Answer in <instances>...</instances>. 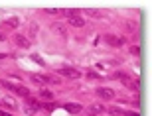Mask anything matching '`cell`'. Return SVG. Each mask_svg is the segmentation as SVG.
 Returning <instances> with one entry per match:
<instances>
[{"mask_svg":"<svg viewBox=\"0 0 152 116\" xmlns=\"http://www.w3.org/2000/svg\"><path fill=\"white\" fill-rule=\"evenodd\" d=\"M0 85L4 88H8V91H12V93H16V94H20V96H30V91L26 87H20V85H14V83H10V81H0Z\"/></svg>","mask_w":152,"mask_h":116,"instance_id":"obj_1","label":"cell"},{"mask_svg":"<svg viewBox=\"0 0 152 116\" xmlns=\"http://www.w3.org/2000/svg\"><path fill=\"white\" fill-rule=\"evenodd\" d=\"M39 110V102L34 96H26V114H34Z\"/></svg>","mask_w":152,"mask_h":116,"instance_id":"obj_2","label":"cell"},{"mask_svg":"<svg viewBox=\"0 0 152 116\" xmlns=\"http://www.w3.org/2000/svg\"><path fill=\"white\" fill-rule=\"evenodd\" d=\"M12 39H14V44H16L18 47H24V49H28V47H30V39L26 38V36H22V33H14Z\"/></svg>","mask_w":152,"mask_h":116,"instance_id":"obj_3","label":"cell"},{"mask_svg":"<svg viewBox=\"0 0 152 116\" xmlns=\"http://www.w3.org/2000/svg\"><path fill=\"white\" fill-rule=\"evenodd\" d=\"M57 73L63 75V77H71V79L81 77V73H79L77 69H73V67H61V69H57Z\"/></svg>","mask_w":152,"mask_h":116,"instance_id":"obj_4","label":"cell"},{"mask_svg":"<svg viewBox=\"0 0 152 116\" xmlns=\"http://www.w3.org/2000/svg\"><path fill=\"white\" fill-rule=\"evenodd\" d=\"M103 38H105V41H107L109 45H117V47L124 45V41H126L124 38H117V36H111V33H107V36H103Z\"/></svg>","mask_w":152,"mask_h":116,"instance_id":"obj_5","label":"cell"},{"mask_svg":"<svg viewBox=\"0 0 152 116\" xmlns=\"http://www.w3.org/2000/svg\"><path fill=\"white\" fill-rule=\"evenodd\" d=\"M97 94H99L103 100H111L115 96L113 91H111V88H105V87H99V88H97Z\"/></svg>","mask_w":152,"mask_h":116,"instance_id":"obj_6","label":"cell"},{"mask_svg":"<svg viewBox=\"0 0 152 116\" xmlns=\"http://www.w3.org/2000/svg\"><path fill=\"white\" fill-rule=\"evenodd\" d=\"M63 108L67 112H71V114H79V112L83 110V106L77 104V102H67V104H63Z\"/></svg>","mask_w":152,"mask_h":116,"instance_id":"obj_7","label":"cell"},{"mask_svg":"<svg viewBox=\"0 0 152 116\" xmlns=\"http://www.w3.org/2000/svg\"><path fill=\"white\" fill-rule=\"evenodd\" d=\"M67 22L71 24V26H75V28H81V26H85V20L79 16V14H75V16H69Z\"/></svg>","mask_w":152,"mask_h":116,"instance_id":"obj_8","label":"cell"},{"mask_svg":"<svg viewBox=\"0 0 152 116\" xmlns=\"http://www.w3.org/2000/svg\"><path fill=\"white\" fill-rule=\"evenodd\" d=\"M105 112V108H103L101 104H91L89 108H87V114L89 116H99V114H103Z\"/></svg>","mask_w":152,"mask_h":116,"instance_id":"obj_9","label":"cell"},{"mask_svg":"<svg viewBox=\"0 0 152 116\" xmlns=\"http://www.w3.org/2000/svg\"><path fill=\"white\" fill-rule=\"evenodd\" d=\"M51 30H53V32H56L59 38H65V36H67V30H65V26H61L59 22L53 24V26H51Z\"/></svg>","mask_w":152,"mask_h":116,"instance_id":"obj_10","label":"cell"},{"mask_svg":"<svg viewBox=\"0 0 152 116\" xmlns=\"http://www.w3.org/2000/svg\"><path fill=\"white\" fill-rule=\"evenodd\" d=\"M32 83H36V85H48V77L45 75H32Z\"/></svg>","mask_w":152,"mask_h":116,"instance_id":"obj_11","label":"cell"},{"mask_svg":"<svg viewBox=\"0 0 152 116\" xmlns=\"http://www.w3.org/2000/svg\"><path fill=\"white\" fill-rule=\"evenodd\" d=\"M115 79H121V81H123V85H129L130 83V77L126 75V73H123V71H117V73H115Z\"/></svg>","mask_w":152,"mask_h":116,"instance_id":"obj_12","label":"cell"},{"mask_svg":"<svg viewBox=\"0 0 152 116\" xmlns=\"http://www.w3.org/2000/svg\"><path fill=\"white\" fill-rule=\"evenodd\" d=\"M85 14H87V16H93V18H103L105 16L101 10H85Z\"/></svg>","mask_w":152,"mask_h":116,"instance_id":"obj_13","label":"cell"},{"mask_svg":"<svg viewBox=\"0 0 152 116\" xmlns=\"http://www.w3.org/2000/svg\"><path fill=\"white\" fill-rule=\"evenodd\" d=\"M6 26H10V28H18V26H20V20H18V18H8V20H6Z\"/></svg>","mask_w":152,"mask_h":116,"instance_id":"obj_14","label":"cell"},{"mask_svg":"<svg viewBox=\"0 0 152 116\" xmlns=\"http://www.w3.org/2000/svg\"><path fill=\"white\" fill-rule=\"evenodd\" d=\"M39 94H42V99H53V93H51V91H48V88H42V91H39Z\"/></svg>","mask_w":152,"mask_h":116,"instance_id":"obj_15","label":"cell"},{"mask_svg":"<svg viewBox=\"0 0 152 116\" xmlns=\"http://www.w3.org/2000/svg\"><path fill=\"white\" fill-rule=\"evenodd\" d=\"M45 14H48V16H56V14H59V10H57V8H45Z\"/></svg>","mask_w":152,"mask_h":116,"instance_id":"obj_16","label":"cell"},{"mask_svg":"<svg viewBox=\"0 0 152 116\" xmlns=\"http://www.w3.org/2000/svg\"><path fill=\"white\" fill-rule=\"evenodd\" d=\"M45 77H48V83H53V85H59V83H61V81H59L57 77H53V75H45Z\"/></svg>","mask_w":152,"mask_h":116,"instance_id":"obj_17","label":"cell"},{"mask_svg":"<svg viewBox=\"0 0 152 116\" xmlns=\"http://www.w3.org/2000/svg\"><path fill=\"white\" fill-rule=\"evenodd\" d=\"M32 59H34L36 63H38V65H42V67L45 65V63H44V59H42V57H39V55H34V53H32Z\"/></svg>","mask_w":152,"mask_h":116,"instance_id":"obj_18","label":"cell"},{"mask_svg":"<svg viewBox=\"0 0 152 116\" xmlns=\"http://www.w3.org/2000/svg\"><path fill=\"white\" fill-rule=\"evenodd\" d=\"M109 112H111V114H121V116H123V112H121V108H117V106H111V108H109Z\"/></svg>","mask_w":152,"mask_h":116,"instance_id":"obj_19","label":"cell"},{"mask_svg":"<svg viewBox=\"0 0 152 116\" xmlns=\"http://www.w3.org/2000/svg\"><path fill=\"white\" fill-rule=\"evenodd\" d=\"M39 106H44V108H48V110H53V108H56L53 102H44V104H39Z\"/></svg>","mask_w":152,"mask_h":116,"instance_id":"obj_20","label":"cell"},{"mask_svg":"<svg viewBox=\"0 0 152 116\" xmlns=\"http://www.w3.org/2000/svg\"><path fill=\"white\" fill-rule=\"evenodd\" d=\"M129 87L132 88V91H138V81H130V83H129Z\"/></svg>","mask_w":152,"mask_h":116,"instance_id":"obj_21","label":"cell"},{"mask_svg":"<svg viewBox=\"0 0 152 116\" xmlns=\"http://www.w3.org/2000/svg\"><path fill=\"white\" fill-rule=\"evenodd\" d=\"M130 53H132V55H140V49H138L136 45H132V47H130Z\"/></svg>","mask_w":152,"mask_h":116,"instance_id":"obj_22","label":"cell"},{"mask_svg":"<svg viewBox=\"0 0 152 116\" xmlns=\"http://www.w3.org/2000/svg\"><path fill=\"white\" fill-rule=\"evenodd\" d=\"M36 32H38V26H36V24H34V26L30 28V33H32V36H36Z\"/></svg>","mask_w":152,"mask_h":116,"instance_id":"obj_23","label":"cell"},{"mask_svg":"<svg viewBox=\"0 0 152 116\" xmlns=\"http://www.w3.org/2000/svg\"><path fill=\"white\" fill-rule=\"evenodd\" d=\"M123 116H140L138 112H123Z\"/></svg>","mask_w":152,"mask_h":116,"instance_id":"obj_24","label":"cell"},{"mask_svg":"<svg viewBox=\"0 0 152 116\" xmlns=\"http://www.w3.org/2000/svg\"><path fill=\"white\" fill-rule=\"evenodd\" d=\"M89 79H101V77H99L97 73H89Z\"/></svg>","mask_w":152,"mask_h":116,"instance_id":"obj_25","label":"cell"},{"mask_svg":"<svg viewBox=\"0 0 152 116\" xmlns=\"http://www.w3.org/2000/svg\"><path fill=\"white\" fill-rule=\"evenodd\" d=\"M0 116H12L10 112H4V110H0Z\"/></svg>","mask_w":152,"mask_h":116,"instance_id":"obj_26","label":"cell"},{"mask_svg":"<svg viewBox=\"0 0 152 116\" xmlns=\"http://www.w3.org/2000/svg\"><path fill=\"white\" fill-rule=\"evenodd\" d=\"M4 39H6V38H4V36H2V33H0V41H4Z\"/></svg>","mask_w":152,"mask_h":116,"instance_id":"obj_27","label":"cell"},{"mask_svg":"<svg viewBox=\"0 0 152 116\" xmlns=\"http://www.w3.org/2000/svg\"><path fill=\"white\" fill-rule=\"evenodd\" d=\"M4 57H6V53H0V59H4Z\"/></svg>","mask_w":152,"mask_h":116,"instance_id":"obj_28","label":"cell"},{"mask_svg":"<svg viewBox=\"0 0 152 116\" xmlns=\"http://www.w3.org/2000/svg\"><path fill=\"white\" fill-rule=\"evenodd\" d=\"M0 104H2V100H0Z\"/></svg>","mask_w":152,"mask_h":116,"instance_id":"obj_29","label":"cell"},{"mask_svg":"<svg viewBox=\"0 0 152 116\" xmlns=\"http://www.w3.org/2000/svg\"><path fill=\"white\" fill-rule=\"evenodd\" d=\"M0 87H2V85H0Z\"/></svg>","mask_w":152,"mask_h":116,"instance_id":"obj_30","label":"cell"}]
</instances>
